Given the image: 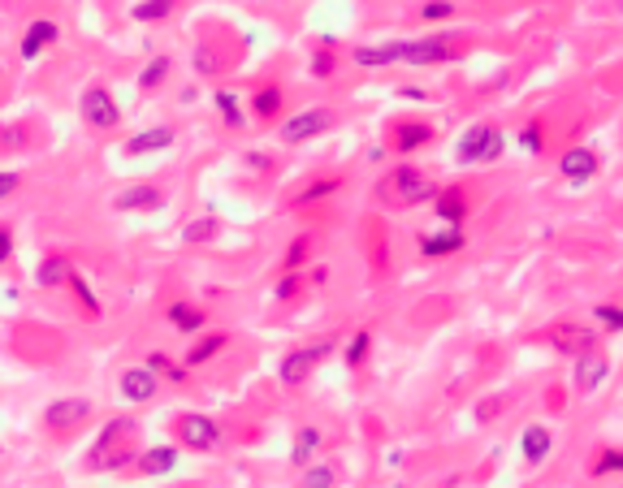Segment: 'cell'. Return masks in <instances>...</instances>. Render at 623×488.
Segmentation results:
<instances>
[{"instance_id": "obj_1", "label": "cell", "mask_w": 623, "mask_h": 488, "mask_svg": "<svg viewBox=\"0 0 623 488\" xmlns=\"http://www.w3.org/2000/svg\"><path fill=\"white\" fill-rule=\"evenodd\" d=\"M502 151H506V134L498 125L489 122H476L472 130H463V139L454 143V165L472 169V165H494Z\"/></svg>"}, {"instance_id": "obj_2", "label": "cell", "mask_w": 623, "mask_h": 488, "mask_svg": "<svg viewBox=\"0 0 623 488\" xmlns=\"http://www.w3.org/2000/svg\"><path fill=\"white\" fill-rule=\"evenodd\" d=\"M437 191H442V186H437V182H433L424 169H416V165H399V169L385 177V186H381V195L390 199V203H399V208L428 203Z\"/></svg>"}, {"instance_id": "obj_3", "label": "cell", "mask_w": 623, "mask_h": 488, "mask_svg": "<svg viewBox=\"0 0 623 488\" xmlns=\"http://www.w3.org/2000/svg\"><path fill=\"white\" fill-rule=\"evenodd\" d=\"M333 338H321V342L312 346H299V350H290V355H281V364H277V381L286 385V390H299V385H307V376L316 372V367L333 355Z\"/></svg>"}, {"instance_id": "obj_4", "label": "cell", "mask_w": 623, "mask_h": 488, "mask_svg": "<svg viewBox=\"0 0 623 488\" xmlns=\"http://www.w3.org/2000/svg\"><path fill=\"white\" fill-rule=\"evenodd\" d=\"M174 437L191 454H212L221 445V424L212 415H200V411H182V415H174Z\"/></svg>"}, {"instance_id": "obj_5", "label": "cell", "mask_w": 623, "mask_h": 488, "mask_svg": "<svg viewBox=\"0 0 623 488\" xmlns=\"http://www.w3.org/2000/svg\"><path fill=\"white\" fill-rule=\"evenodd\" d=\"M78 113H82L87 130H96V134H113L122 125V108H117V99H113V91L104 82H91L78 96Z\"/></svg>"}, {"instance_id": "obj_6", "label": "cell", "mask_w": 623, "mask_h": 488, "mask_svg": "<svg viewBox=\"0 0 623 488\" xmlns=\"http://www.w3.org/2000/svg\"><path fill=\"white\" fill-rule=\"evenodd\" d=\"M324 130H333V108H299V113H290L286 122H281V143L286 147H303L312 143V139H321Z\"/></svg>"}, {"instance_id": "obj_7", "label": "cell", "mask_w": 623, "mask_h": 488, "mask_svg": "<svg viewBox=\"0 0 623 488\" xmlns=\"http://www.w3.org/2000/svg\"><path fill=\"white\" fill-rule=\"evenodd\" d=\"M454 35H424V39H402V65H446L459 61Z\"/></svg>"}, {"instance_id": "obj_8", "label": "cell", "mask_w": 623, "mask_h": 488, "mask_svg": "<svg viewBox=\"0 0 623 488\" xmlns=\"http://www.w3.org/2000/svg\"><path fill=\"white\" fill-rule=\"evenodd\" d=\"M437 139V130L420 117H394V122L385 125V147L390 151H399V156H411V151H420Z\"/></svg>"}, {"instance_id": "obj_9", "label": "cell", "mask_w": 623, "mask_h": 488, "mask_svg": "<svg viewBox=\"0 0 623 488\" xmlns=\"http://www.w3.org/2000/svg\"><path fill=\"white\" fill-rule=\"evenodd\" d=\"M87 419H91V402L87 398H56V402L44 407V428L52 437H70Z\"/></svg>"}, {"instance_id": "obj_10", "label": "cell", "mask_w": 623, "mask_h": 488, "mask_svg": "<svg viewBox=\"0 0 623 488\" xmlns=\"http://www.w3.org/2000/svg\"><path fill=\"white\" fill-rule=\"evenodd\" d=\"M56 39H61V26L52 22V18H35V22L22 30V44H18V56H22L26 65H35L39 56L48 48H56Z\"/></svg>"}, {"instance_id": "obj_11", "label": "cell", "mask_w": 623, "mask_h": 488, "mask_svg": "<svg viewBox=\"0 0 623 488\" xmlns=\"http://www.w3.org/2000/svg\"><path fill=\"white\" fill-rule=\"evenodd\" d=\"M606 376H610V359H606V350L593 346V350H584V355H575V390L580 393H598L606 385Z\"/></svg>"}, {"instance_id": "obj_12", "label": "cell", "mask_w": 623, "mask_h": 488, "mask_svg": "<svg viewBox=\"0 0 623 488\" xmlns=\"http://www.w3.org/2000/svg\"><path fill=\"white\" fill-rule=\"evenodd\" d=\"M117 385H122V398L125 402H151L156 393H160V376L151 372L148 364H134V367H125L122 376H117Z\"/></svg>"}, {"instance_id": "obj_13", "label": "cell", "mask_w": 623, "mask_h": 488, "mask_svg": "<svg viewBox=\"0 0 623 488\" xmlns=\"http://www.w3.org/2000/svg\"><path fill=\"white\" fill-rule=\"evenodd\" d=\"M598 169H601V160H598V151H593V147H567V151H563V160H558V173H563L572 186L593 182Z\"/></svg>"}, {"instance_id": "obj_14", "label": "cell", "mask_w": 623, "mask_h": 488, "mask_svg": "<svg viewBox=\"0 0 623 488\" xmlns=\"http://www.w3.org/2000/svg\"><path fill=\"white\" fill-rule=\"evenodd\" d=\"M113 208L117 212H160L165 208V191L156 182H134V186H125L122 195L113 199Z\"/></svg>"}, {"instance_id": "obj_15", "label": "cell", "mask_w": 623, "mask_h": 488, "mask_svg": "<svg viewBox=\"0 0 623 488\" xmlns=\"http://www.w3.org/2000/svg\"><path fill=\"white\" fill-rule=\"evenodd\" d=\"M350 61H355L359 70H390V65H402V39L359 44V48H350Z\"/></svg>"}, {"instance_id": "obj_16", "label": "cell", "mask_w": 623, "mask_h": 488, "mask_svg": "<svg viewBox=\"0 0 623 488\" xmlns=\"http://www.w3.org/2000/svg\"><path fill=\"white\" fill-rule=\"evenodd\" d=\"M549 346H554L558 355H584V350L598 346V333H593L589 324H554V329H549Z\"/></svg>"}, {"instance_id": "obj_17", "label": "cell", "mask_w": 623, "mask_h": 488, "mask_svg": "<svg viewBox=\"0 0 623 488\" xmlns=\"http://www.w3.org/2000/svg\"><path fill=\"white\" fill-rule=\"evenodd\" d=\"M177 445H151V449H139V458H134V471L143 475V480H160V475H169L177 471Z\"/></svg>"}, {"instance_id": "obj_18", "label": "cell", "mask_w": 623, "mask_h": 488, "mask_svg": "<svg viewBox=\"0 0 623 488\" xmlns=\"http://www.w3.org/2000/svg\"><path fill=\"white\" fill-rule=\"evenodd\" d=\"M433 212L442 225H463L468 220V195H463V186H442L437 195H433Z\"/></svg>"}, {"instance_id": "obj_19", "label": "cell", "mask_w": 623, "mask_h": 488, "mask_svg": "<svg viewBox=\"0 0 623 488\" xmlns=\"http://www.w3.org/2000/svg\"><path fill=\"white\" fill-rule=\"evenodd\" d=\"M463 246H468L463 229H459V225H446L442 234H424V238H420V255H424V260H446V255L463 251Z\"/></svg>"}, {"instance_id": "obj_20", "label": "cell", "mask_w": 623, "mask_h": 488, "mask_svg": "<svg viewBox=\"0 0 623 488\" xmlns=\"http://www.w3.org/2000/svg\"><path fill=\"white\" fill-rule=\"evenodd\" d=\"M520 454H523V463L528 467H541L549 454H554V437H549L546 424H528V428H523Z\"/></svg>"}, {"instance_id": "obj_21", "label": "cell", "mask_w": 623, "mask_h": 488, "mask_svg": "<svg viewBox=\"0 0 623 488\" xmlns=\"http://www.w3.org/2000/svg\"><path fill=\"white\" fill-rule=\"evenodd\" d=\"M321 449H324V432L316 428V424H303L299 432H295V445H290V463L303 471L307 463L321 458Z\"/></svg>"}, {"instance_id": "obj_22", "label": "cell", "mask_w": 623, "mask_h": 488, "mask_svg": "<svg viewBox=\"0 0 623 488\" xmlns=\"http://www.w3.org/2000/svg\"><path fill=\"white\" fill-rule=\"evenodd\" d=\"M165 320H169V329H177V333H203V324H208V312L203 307H195V303H169L165 307Z\"/></svg>"}, {"instance_id": "obj_23", "label": "cell", "mask_w": 623, "mask_h": 488, "mask_svg": "<svg viewBox=\"0 0 623 488\" xmlns=\"http://www.w3.org/2000/svg\"><path fill=\"white\" fill-rule=\"evenodd\" d=\"M281 108H286V91H281L277 82L255 87V96H251V113H255V122H277Z\"/></svg>"}, {"instance_id": "obj_24", "label": "cell", "mask_w": 623, "mask_h": 488, "mask_svg": "<svg viewBox=\"0 0 623 488\" xmlns=\"http://www.w3.org/2000/svg\"><path fill=\"white\" fill-rule=\"evenodd\" d=\"M70 272H74L70 255L52 251V255H44V260H39V269H35V281H39V290H56V286H65V281H70Z\"/></svg>"}, {"instance_id": "obj_25", "label": "cell", "mask_w": 623, "mask_h": 488, "mask_svg": "<svg viewBox=\"0 0 623 488\" xmlns=\"http://www.w3.org/2000/svg\"><path fill=\"white\" fill-rule=\"evenodd\" d=\"M65 290L74 294L78 312H82V320H100V298H96V290H91V281H87V272H70V281H65Z\"/></svg>"}, {"instance_id": "obj_26", "label": "cell", "mask_w": 623, "mask_h": 488, "mask_svg": "<svg viewBox=\"0 0 623 488\" xmlns=\"http://www.w3.org/2000/svg\"><path fill=\"white\" fill-rule=\"evenodd\" d=\"M169 143H174V130H169V125H151V130H139V134L125 143V151H130V156H151V151H165Z\"/></svg>"}, {"instance_id": "obj_27", "label": "cell", "mask_w": 623, "mask_h": 488, "mask_svg": "<svg viewBox=\"0 0 623 488\" xmlns=\"http://www.w3.org/2000/svg\"><path fill=\"white\" fill-rule=\"evenodd\" d=\"M130 432H134V419H125V415H122V419H113V424L104 428L100 437H96V445H91V458H87V467L96 463V458H104L108 449H117V445H122Z\"/></svg>"}, {"instance_id": "obj_28", "label": "cell", "mask_w": 623, "mask_h": 488, "mask_svg": "<svg viewBox=\"0 0 623 488\" xmlns=\"http://www.w3.org/2000/svg\"><path fill=\"white\" fill-rule=\"evenodd\" d=\"M338 480H342V467L329 463V458H316V463L303 467L299 488H338Z\"/></svg>"}, {"instance_id": "obj_29", "label": "cell", "mask_w": 623, "mask_h": 488, "mask_svg": "<svg viewBox=\"0 0 623 488\" xmlns=\"http://www.w3.org/2000/svg\"><path fill=\"white\" fill-rule=\"evenodd\" d=\"M225 346H229V333H203L200 342L186 350V367H203V364H212L217 355H221Z\"/></svg>"}, {"instance_id": "obj_30", "label": "cell", "mask_w": 623, "mask_h": 488, "mask_svg": "<svg viewBox=\"0 0 623 488\" xmlns=\"http://www.w3.org/2000/svg\"><path fill=\"white\" fill-rule=\"evenodd\" d=\"M148 367L160 376V381H165V385H186V381H191V367L174 364V359H169V355H160V350H151V355H148Z\"/></svg>"}, {"instance_id": "obj_31", "label": "cell", "mask_w": 623, "mask_h": 488, "mask_svg": "<svg viewBox=\"0 0 623 488\" xmlns=\"http://www.w3.org/2000/svg\"><path fill=\"white\" fill-rule=\"evenodd\" d=\"M169 70H174V61H169V56H151L148 65H143V73H139V91H143V96L160 91V87L169 82Z\"/></svg>"}, {"instance_id": "obj_32", "label": "cell", "mask_w": 623, "mask_h": 488, "mask_svg": "<svg viewBox=\"0 0 623 488\" xmlns=\"http://www.w3.org/2000/svg\"><path fill=\"white\" fill-rule=\"evenodd\" d=\"M174 13H177V0H139V4L130 9V18L143 22V26L165 22V18H174Z\"/></svg>"}, {"instance_id": "obj_33", "label": "cell", "mask_w": 623, "mask_h": 488, "mask_svg": "<svg viewBox=\"0 0 623 488\" xmlns=\"http://www.w3.org/2000/svg\"><path fill=\"white\" fill-rule=\"evenodd\" d=\"M212 104H217V113H221L225 130H238V125L247 122V113H243V99L234 96V91H212Z\"/></svg>"}, {"instance_id": "obj_34", "label": "cell", "mask_w": 623, "mask_h": 488, "mask_svg": "<svg viewBox=\"0 0 623 488\" xmlns=\"http://www.w3.org/2000/svg\"><path fill=\"white\" fill-rule=\"evenodd\" d=\"M217 234H221L217 217H200V220H191V225H182V246H208Z\"/></svg>"}, {"instance_id": "obj_35", "label": "cell", "mask_w": 623, "mask_h": 488, "mask_svg": "<svg viewBox=\"0 0 623 488\" xmlns=\"http://www.w3.org/2000/svg\"><path fill=\"white\" fill-rule=\"evenodd\" d=\"M338 186H342V177H321V182H307L299 195H295V208H307V203H321V199H329V195H338Z\"/></svg>"}, {"instance_id": "obj_36", "label": "cell", "mask_w": 623, "mask_h": 488, "mask_svg": "<svg viewBox=\"0 0 623 488\" xmlns=\"http://www.w3.org/2000/svg\"><path fill=\"white\" fill-rule=\"evenodd\" d=\"M134 458H139L134 445H117V449H108L104 458H96L91 471H125V467H134Z\"/></svg>"}, {"instance_id": "obj_37", "label": "cell", "mask_w": 623, "mask_h": 488, "mask_svg": "<svg viewBox=\"0 0 623 488\" xmlns=\"http://www.w3.org/2000/svg\"><path fill=\"white\" fill-rule=\"evenodd\" d=\"M619 471H623V449H619V445L601 449L598 458L589 463V475H593V480H606V475H619Z\"/></svg>"}, {"instance_id": "obj_38", "label": "cell", "mask_w": 623, "mask_h": 488, "mask_svg": "<svg viewBox=\"0 0 623 488\" xmlns=\"http://www.w3.org/2000/svg\"><path fill=\"white\" fill-rule=\"evenodd\" d=\"M307 70H312V78H333V70H338V56H333V39H321V48L312 52V65H307Z\"/></svg>"}, {"instance_id": "obj_39", "label": "cell", "mask_w": 623, "mask_h": 488, "mask_svg": "<svg viewBox=\"0 0 623 488\" xmlns=\"http://www.w3.org/2000/svg\"><path fill=\"white\" fill-rule=\"evenodd\" d=\"M368 350H373V333L368 329H359L355 338L347 342V350H342V359H347V367H364V359H368Z\"/></svg>"}, {"instance_id": "obj_40", "label": "cell", "mask_w": 623, "mask_h": 488, "mask_svg": "<svg viewBox=\"0 0 623 488\" xmlns=\"http://www.w3.org/2000/svg\"><path fill=\"white\" fill-rule=\"evenodd\" d=\"M520 147L528 151V156H541V151H546V125H541V122L523 125V130H520Z\"/></svg>"}, {"instance_id": "obj_41", "label": "cell", "mask_w": 623, "mask_h": 488, "mask_svg": "<svg viewBox=\"0 0 623 488\" xmlns=\"http://www.w3.org/2000/svg\"><path fill=\"white\" fill-rule=\"evenodd\" d=\"M307 255H312V234H299V238H295V243H290V251H286V260H281V269L286 272H295L303 264V260H307Z\"/></svg>"}, {"instance_id": "obj_42", "label": "cell", "mask_w": 623, "mask_h": 488, "mask_svg": "<svg viewBox=\"0 0 623 488\" xmlns=\"http://www.w3.org/2000/svg\"><path fill=\"white\" fill-rule=\"evenodd\" d=\"M593 320H598L606 333H623V307H615V303H601V307H593Z\"/></svg>"}, {"instance_id": "obj_43", "label": "cell", "mask_w": 623, "mask_h": 488, "mask_svg": "<svg viewBox=\"0 0 623 488\" xmlns=\"http://www.w3.org/2000/svg\"><path fill=\"white\" fill-rule=\"evenodd\" d=\"M454 0H428V4H420V18L424 22H450L454 18Z\"/></svg>"}, {"instance_id": "obj_44", "label": "cell", "mask_w": 623, "mask_h": 488, "mask_svg": "<svg viewBox=\"0 0 623 488\" xmlns=\"http://www.w3.org/2000/svg\"><path fill=\"white\" fill-rule=\"evenodd\" d=\"M195 73H200V78H212V73H221V56L208 48V44H200V48H195Z\"/></svg>"}, {"instance_id": "obj_45", "label": "cell", "mask_w": 623, "mask_h": 488, "mask_svg": "<svg viewBox=\"0 0 623 488\" xmlns=\"http://www.w3.org/2000/svg\"><path fill=\"white\" fill-rule=\"evenodd\" d=\"M26 125H0V147H26Z\"/></svg>"}, {"instance_id": "obj_46", "label": "cell", "mask_w": 623, "mask_h": 488, "mask_svg": "<svg viewBox=\"0 0 623 488\" xmlns=\"http://www.w3.org/2000/svg\"><path fill=\"white\" fill-rule=\"evenodd\" d=\"M18 186H22V177H18V173H0V199L18 195Z\"/></svg>"}, {"instance_id": "obj_47", "label": "cell", "mask_w": 623, "mask_h": 488, "mask_svg": "<svg viewBox=\"0 0 623 488\" xmlns=\"http://www.w3.org/2000/svg\"><path fill=\"white\" fill-rule=\"evenodd\" d=\"M9 255H13V229L0 225V264H9Z\"/></svg>"}, {"instance_id": "obj_48", "label": "cell", "mask_w": 623, "mask_h": 488, "mask_svg": "<svg viewBox=\"0 0 623 488\" xmlns=\"http://www.w3.org/2000/svg\"><path fill=\"white\" fill-rule=\"evenodd\" d=\"M295 294H299V277H295V272H286V277H281V286H277V298H295Z\"/></svg>"}, {"instance_id": "obj_49", "label": "cell", "mask_w": 623, "mask_h": 488, "mask_svg": "<svg viewBox=\"0 0 623 488\" xmlns=\"http://www.w3.org/2000/svg\"><path fill=\"white\" fill-rule=\"evenodd\" d=\"M247 169H260V173H264V169H269V156H247Z\"/></svg>"}, {"instance_id": "obj_50", "label": "cell", "mask_w": 623, "mask_h": 488, "mask_svg": "<svg viewBox=\"0 0 623 488\" xmlns=\"http://www.w3.org/2000/svg\"><path fill=\"white\" fill-rule=\"evenodd\" d=\"M402 99H428L420 87H402Z\"/></svg>"}, {"instance_id": "obj_51", "label": "cell", "mask_w": 623, "mask_h": 488, "mask_svg": "<svg viewBox=\"0 0 623 488\" xmlns=\"http://www.w3.org/2000/svg\"><path fill=\"white\" fill-rule=\"evenodd\" d=\"M615 9H619V13H623V0H615Z\"/></svg>"}]
</instances>
